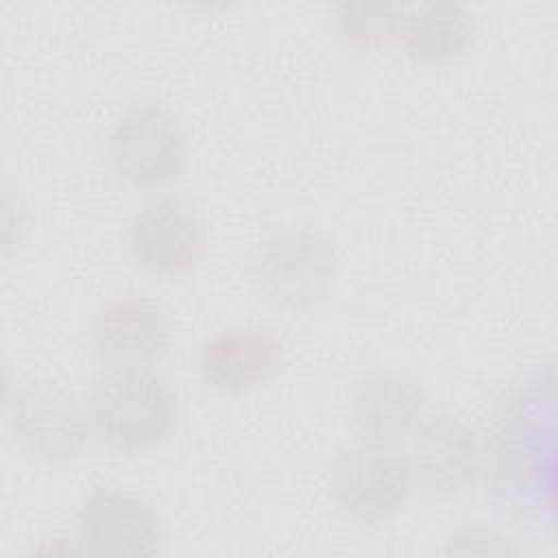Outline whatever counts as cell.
Listing matches in <instances>:
<instances>
[{"mask_svg": "<svg viewBox=\"0 0 558 558\" xmlns=\"http://www.w3.org/2000/svg\"><path fill=\"white\" fill-rule=\"evenodd\" d=\"M76 534L83 551L100 556H155L166 545V523L144 497L96 486L81 504Z\"/></svg>", "mask_w": 558, "mask_h": 558, "instance_id": "7", "label": "cell"}, {"mask_svg": "<svg viewBox=\"0 0 558 558\" xmlns=\"http://www.w3.org/2000/svg\"><path fill=\"white\" fill-rule=\"evenodd\" d=\"M412 4L399 2H340L331 9L340 37L355 48H381L399 41Z\"/></svg>", "mask_w": 558, "mask_h": 558, "instance_id": "13", "label": "cell"}, {"mask_svg": "<svg viewBox=\"0 0 558 558\" xmlns=\"http://www.w3.org/2000/svg\"><path fill=\"white\" fill-rule=\"evenodd\" d=\"M174 338L170 312L146 296L105 303L92 323V344L109 371L150 368L161 362Z\"/></svg>", "mask_w": 558, "mask_h": 558, "instance_id": "8", "label": "cell"}, {"mask_svg": "<svg viewBox=\"0 0 558 558\" xmlns=\"http://www.w3.org/2000/svg\"><path fill=\"white\" fill-rule=\"evenodd\" d=\"M329 488L349 517L375 525L403 508L412 480L395 445L362 440L336 456L329 466Z\"/></svg>", "mask_w": 558, "mask_h": 558, "instance_id": "6", "label": "cell"}, {"mask_svg": "<svg viewBox=\"0 0 558 558\" xmlns=\"http://www.w3.org/2000/svg\"><path fill=\"white\" fill-rule=\"evenodd\" d=\"M477 28L466 7L432 2L410 7L401 31L403 52L423 65H447L458 61L475 41Z\"/></svg>", "mask_w": 558, "mask_h": 558, "instance_id": "12", "label": "cell"}, {"mask_svg": "<svg viewBox=\"0 0 558 558\" xmlns=\"http://www.w3.org/2000/svg\"><path fill=\"white\" fill-rule=\"evenodd\" d=\"M94 436L120 453L159 447L177 427L179 397L170 381L150 368L109 371L87 403Z\"/></svg>", "mask_w": 558, "mask_h": 558, "instance_id": "1", "label": "cell"}, {"mask_svg": "<svg viewBox=\"0 0 558 558\" xmlns=\"http://www.w3.org/2000/svg\"><path fill=\"white\" fill-rule=\"evenodd\" d=\"M425 403V390L408 375L375 373L355 386L351 416L362 440L395 445L423 418Z\"/></svg>", "mask_w": 558, "mask_h": 558, "instance_id": "11", "label": "cell"}, {"mask_svg": "<svg viewBox=\"0 0 558 558\" xmlns=\"http://www.w3.org/2000/svg\"><path fill=\"white\" fill-rule=\"evenodd\" d=\"M124 244L140 268L157 279H177L201 264L207 251V225L190 201L159 194L133 211Z\"/></svg>", "mask_w": 558, "mask_h": 558, "instance_id": "5", "label": "cell"}, {"mask_svg": "<svg viewBox=\"0 0 558 558\" xmlns=\"http://www.w3.org/2000/svg\"><path fill=\"white\" fill-rule=\"evenodd\" d=\"M187 157L181 120L163 105L129 107L111 126L107 159L113 172L135 187H159L174 181Z\"/></svg>", "mask_w": 558, "mask_h": 558, "instance_id": "4", "label": "cell"}, {"mask_svg": "<svg viewBox=\"0 0 558 558\" xmlns=\"http://www.w3.org/2000/svg\"><path fill=\"white\" fill-rule=\"evenodd\" d=\"M401 449L412 488L427 497H453L475 477L480 453L473 432L451 414L423 416Z\"/></svg>", "mask_w": 558, "mask_h": 558, "instance_id": "9", "label": "cell"}, {"mask_svg": "<svg viewBox=\"0 0 558 558\" xmlns=\"http://www.w3.org/2000/svg\"><path fill=\"white\" fill-rule=\"evenodd\" d=\"M283 342L262 327H233L205 340L198 373L209 388L222 392L253 390L283 368Z\"/></svg>", "mask_w": 558, "mask_h": 558, "instance_id": "10", "label": "cell"}, {"mask_svg": "<svg viewBox=\"0 0 558 558\" xmlns=\"http://www.w3.org/2000/svg\"><path fill=\"white\" fill-rule=\"evenodd\" d=\"M4 414L20 447L48 462L76 458L92 432L81 401L63 386L44 379L26 377L9 386Z\"/></svg>", "mask_w": 558, "mask_h": 558, "instance_id": "3", "label": "cell"}, {"mask_svg": "<svg viewBox=\"0 0 558 558\" xmlns=\"http://www.w3.org/2000/svg\"><path fill=\"white\" fill-rule=\"evenodd\" d=\"M338 275L333 242L318 229L283 227L268 233L253 253V277L277 307L301 310L325 299Z\"/></svg>", "mask_w": 558, "mask_h": 558, "instance_id": "2", "label": "cell"}]
</instances>
